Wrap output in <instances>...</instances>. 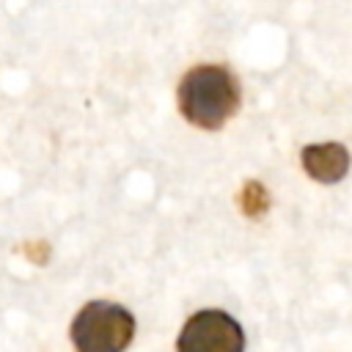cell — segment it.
I'll list each match as a JSON object with an SVG mask.
<instances>
[{
	"label": "cell",
	"instance_id": "5b68a950",
	"mask_svg": "<svg viewBox=\"0 0 352 352\" xmlns=\"http://www.w3.org/2000/svg\"><path fill=\"white\" fill-rule=\"evenodd\" d=\"M267 206H270V195H267V190H264L258 182H248L245 190L239 192V209H242L248 217H258Z\"/></svg>",
	"mask_w": 352,
	"mask_h": 352
},
{
	"label": "cell",
	"instance_id": "3957f363",
	"mask_svg": "<svg viewBox=\"0 0 352 352\" xmlns=\"http://www.w3.org/2000/svg\"><path fill=\"white\" fill-rule=\"evenodd\" d=\"M176 352H245V333L226 311L206 308L184 322Z\"/></svg>",
	"mask_w": 352,
	"mask_h": 352
},
{
	"label": "cell",
	"instance_id": "6da1fadb",
	"mask_svg": "<svg viewBox=\"0 0 352 352\" xmlns=\"http://www.w3.org/2000/svg\"><path fill=\"white\" fill-rule=\"evenodd\" d=\"M179 110L201 129H220L239 107V82L226 66L204 63L190 69L179 82Z\"/></svg>",
	"mask_w": 352,
	"mask_h": 352
},
{
	"label": "cell",
	"instance_id": "277c9868",
	"mask_svg": "<svg viewBox=\"0 0 352 352\" xmlns=\"http://www.w3.org/2000/svg\"><path fill=\"white\" fill-rule=\"evenodd\" d=\"M302 168L311 179L333 184L349 170V151L341 143H314L302 148Z\"/></svg>",
	"mask_w": 352,
	"mask_h": 352
},
{
	"label": "cell",
	"instance_id": "7a4b0ae2",
	"mask_svg": "<svg viewBox=\"0 0 352 352\" xmlns=\"http://www.w3.org/2000/svg\"><path fill=\"white\" fill-rule=\"evenodd\" d=\"M69 333L77 352H124L132 341L135 319L118 302L94 300L80 308Z\"/></svg>",
	"mask_w": 352,
	"mask_h": 352
}]
</instances>
